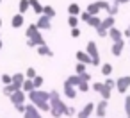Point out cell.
<instances>
[{
  "label": "cell",
  "mask_w": 130,
  "mask_h": 118,
  "mask_svg": "<svg viewBox=\"0 0 130 118\" xmlns=\"http://www.w3.org/2000/svg\"><path fill=\"white\" fill-rule=\"evenodd\" d=\"M29 102H32L41 113H50V91L45 89H32L29 93Z\"/></svg>",
  "instance_id": "cell-1"
},
{
  "label": "cell",
  "mask_w": 130,
  "mask_h": 118,
  "mask_svg": "<svg viewBox=\"0 0 130 118\" xmlns=\"http://www.w3.org/2000/svg\"><path fill=\"white\" fill-rule=\"evenodd\" d=\"M50 106H52L50 107V114L54 118H61V116L66 114L68 106L64 104V100L61 98V95H59L57 89H50Z\"/></svg>",
  "instance_id": "cell-2"
},
{
  "label": "cell",
  "mask_w": 130,
  "mask_h": 118,
  "mask_svg": "<svg viewBox=\"0 0 130 118\" xmlns=\"http://www.w3.org/2000/svg\"><path fill=\"white\" fill-rule=\"evenodd\" d=\"M25 36H27V40L34 41V43H36V47H39V45H45V43H46V41H45V38H43V34H41V29H39L36 23H29V27L25 29Z\"/></svg>",
  "instance_id": "cell-3"
},
{
  "label": "cell",
  "mask_w": 130,
  "mask_h": 118,
  "mask_svg": "<svg viewBox=\"0 0 130 118\" xmlns=\"http://www.w3.org/2000/svg\"><path fill=\"white\" fill-rule=\"evenodd\" d=\"M86 52L91 56V59H93V66H100V50H98V47H96L94 41H87V45H86Z\"/></svg>",
  "instance_id": "cell-4"
},
{
  "label": "cell",
  "mask_w": 130,
  "mask_h": 118,
  "mask_svg": "<svg viewBox=\"0 0 130 118\" xmlns=\"http://www.w3.org/2000/svg\"><path fill=\"white\" fill-rule=\"evenodd\" d=\"M128 88H130V75H121V77L116 79V91L118 93L126 95Z\"/></svg>",
  "instance_id": "cell-5"
},
{
  "label": "cell",
  "mask_w": 130,
  "mask_h": 118,
  "mask_svg": "<svg viewBox=\"0 0 130 118\" xmlns=\"http://www.w3.org/2000/svg\"><path fill=\"white\" fill-rule=\"evenodd\" d=\"M27 97H29V95H27L23 89H16V91L9 97V100H11V104H13V106H22V104H25Z\"/></svg>",
  "instance_id": "cell-6"
},
{
  "label": "cell",
  "mask_w": 130,
  "mask_h": 118,
  "mask_svg": "<svg viewBox=\"0 0 130 118\" xmlns=\"http://www.w3.org/2000/svg\"><path fill=\"white\" fill-rule=\"evenodd\" d=\"M94 107H96L94 102H87V104L77 113V118H91V114H94Z\"/></svg>",
  "instance_id": "cell-7"
},
{
  "label": "cell",
  "mask_w": 130,
  "mask_h": 118,
  "mask_svg": "<svg viewBox=\"0 0 130 118\" xmlns=\"http://www.w3.org/2000/svg\"><path fill=\"white\" fill-rule=\"evenodd\" d=\"M41 116V111L32 104V102H29V104H25V113H23V118H39Z\"/></svg>",
  "instance_id": "cell-8"
},
{
  "label": "cell",
  "mask_w": 130,
  "mask_h": 118,
  "mask_svg": "<svg viewBox=\"0 0 130 118\" xmlns=\"http://www.w3.org/2000/svg\"><path fill=\"white\" fill-rule=\"evenodd\" d=\"M125 38L123 40H118V41H112V47H110V54L114 56V57H119L121 54H123V50H125Z\"/></svg>",
  "instance_id": "cell-9"
},
{
  "label": "cell",
  "mask_w": 130,
  "mask_h": 118,
  "mask_svg": "<svg viewBox=\"0 0 130 118\" xmlns=\"http://www.w3.org/2000/svg\"><path fill=\"white\" fill-rule=\"evenodd\" d=\"M62 93H64V97L66 98H77V95H78V89H77V86H71L70 82H66L64 81V84H62Z\"/></svg>",
  "instance_id": "cell-10"
},
{
  "label": "cell",
  "mask_w": 130,
  "mask_h": 118,
  "mask_svg": "<svg viewBox=\"0 0 130 118\" xmlns=\"http://www.w3.org/2000/svg\"><path fill=\"white\" fill-rule=\"evenodd\" d=\"M107 107H109V100L102 98V100L96 104V107H94V114H96L98 118H105V116H107Z\"/></svg>",
  "instance_id": "cell-11"
},
{
  "label": "cell",
  "mask_w": 130,
  "mask_h": 118,
  "mask_svg": "<svg viewBox=\"0 0 130 118\" xmlns=\"http://www.w3.org/2000/svg\"><path fill=\"white\" fill-rule=\"evenodd\" d=\"M36 25L41 29V31H50L52 29V18H48L46 15H41L36 22Z\"/></svg>",
  "instance_id": "cell-12"
},
{
  "label": "cell",
  "mask_w": 130,
  "mask_h": 118,
  "mask_svg": "<svg viewBox=\"0 0 130 118\" xmlns=\"http://www.w3.org/2000/svg\"><path fill=\"white\" fill-rule=\"evenodd\" d=\"M23 23H25V16H23L22 13H16V15L11 18V27H13V29H20V27H23Z\"/></svg>",
  "instance_id": "cell-13"
},
{
  "label": "cell",
  "mask_w": 130,
  "mask_h": 118,
  "mask_svg": "<svg viewBox=\"0 0 130 118\" xmlns=\"http://www.w3.org/2000/svg\"><path fill=\"white\" fill-rule=\"evenodd\" d=\"M75 57H77V61H78V63H84V64H93V59H91V56H89L86 50H78V52L75 54Z\"/></svg>",
  "instance_id": "cell-14"
},
{
  "label": "cell",
  "mask_w": 130,
  "mask_h": 118,
  "mask_svg": "<svg viewBox=\"0 0 130 118\" xmlns=\"http://www.w3.org/2000/svg\"><path fill=\"white\" fill-rule=\"evenodd\" d=\"M38 48V56H43V57H54V50L45 43V45H39V47H36Z\"/></svg>",
  "instance_id": "cell-15"
},
{
  "label": "cell",
  "mask_w": 130,
  "mask_h": 118,
  "mask_svg": "<svg viewBox=\"0 0 130 118\" xmlns=\"http://www.w3.org/2000/svg\"><path fill=\"white\" fill-rule=\"evenodd\" d=\"M109 38L112 40V41H118V40H123V31H119L116 25L114 27H110L109 29Z\"/></svg>",
  "instance_id": "cell-16"
},
{
  "label": "cell",
  "mask_w": 130,
  "mask_h": 118,
  "mask_svg": "<svg viewBox=\"0 0 130 118\" xmlns=\"http://www.w3.org/2000/svg\"><path fill=\"white\" fill-rule=\"evenodd\" d=\"M116 25V16H110V15H107L105 18H102V27L103 29H110V27H114Z\"/></svg>",
  "instance_id": "cell-17"
},
{
  "label": "cell",
  "mask_w": 130,
  "mask_h": 118,
  "mask_svg": "<svg viewBox=\"0 0 130 118\" xmlns=\"http://www.w3.org/2000/svg\"><path fill=\"white\" fill-rule=\"evenodd\" d=\"M27 77H25V73H22V72H18V73H14L13 75V84L18 88V89H22V84H23V81H25Z\"/></svg>",
  "instance_id": "cell-18"
},
{
  "label": "cell",
  "mask_w": 130,
  "mask_h": 118,
  "mask_svg": "<svg viewBox=\"0 0 130 118\" xmlns=\"http://www.w3.org/2000/svg\"><path fill=\"white\" fill-rule=\"evenodd\" d=\"M29 2H30V9L34 11V15L41 16V15H43V6H41V2H39V0H29Z\"/></svg>",
  "instance_id": "cell-19"
},
{
  "label": "cell",
  "mask_w": 130,
  "mask_h": 118,
  "mask_svg": "<svg viewBox=\"0 0 130 118\" xmlns=\"http://www.w3.org/2000/svg\"><path fill=\"white\" fill-rule=\"evenodd\" d=\"M86 11L87 13H91V15H98L100 11H102V6H100V0H96V2H91L87 7H86Z\"/></svg>",
  "instance_id": "cell-20"
},
{
  "label": "cell",
  "mask_w": 130,
  "mask_h": 118,
  "mask_svg": "<svg viewBox=\"0 0 130 118\" xmlns=\"http://www.w3.org/2000/svg\"><path fill=\"white\" fill-rule=\"evenodd\" d=\"M66 82H70L71 86H78L80 82H86V81L82 79V75H78V73H73V75H70V77L66 79Z\"/></svg>",
  "instance_id": "cell-21"
},
{
  "label": "cell",
  "mask_w": 130,
  "mask_h": 118,
  "mask_svg": "<svg viewBox=\"0 0 130 118\" xmlns=\"http://www.w3.org/2000/svg\"><path fill=\"white\" fill-rule=\"evenodd\" d=\"M22 89H23V91L29 95L32 89H36V86H34V81H32V79H25V81H23V84H22Z\"/></svg>",
  "instance_id": "cell-22"
},
{
  "label": "cell",
  "mask_w": 130,
  "mask_h": 118,
  "mask_svg": "<svg viewBox=\"0 0 130 118\" xmlns=\"http://www.w3.org/2000/svg\"><path fill=\"white\" fill-rule=\"evenodd\" d=\"M82 11H80V6L77 4V2H71L70 6H68V15H73V16H78Z\"/></svg>",
  "instance_id": "cell-23"
},
{
  "label": "cell",
  "mask_w": 130,
  "mask_h": 118,
  "mask_svg": "<svg viewBox=\"0 0 130 118\" xmlns=\"http://www.w3.org/2000/svg\"><path fill=\"white\" fill-rule=\"evenodd\" d=\"M87 25H89V27H93V29H96V27H100V25H102V18H100L98 15H93V16L87 20Z\"/></svg>",
  "instance_id": "cell-24"
},
{
  "label": "cell",
  "mask_w": 130,
  "mask_h": 118,
  "mask_svg": "<svg viewBox=\"0 0 130 118\" xmlns=\"http://www.w3.org/2000/svg\"><path fill=\"white\" fill-rule=\"evenodd\" d=\"M29 7H30V2H29V0H20V2H18V13L25 15V13L29 11Z\"/></svg>",
  "instance_id": "cell-25"
},
{
  "label": "cell",
  "mask_w": 130,
  "mask_h": 118,
  "mask_svg": "<svg viewBox=\"0 0 130 118\" xmlns=\"http://www.w3.org/2000/svg\"><path fill=\"white\" fill-rule=\"evenodd\" d=\"M43 15H46L48 18H52V20H54V18L57 16V11H55L52 6H43Z\"/></svg>",
  "instance_id": "cell-26"
},
{
  "label": "cell",
  "mask_w": 130,
  "mask_h": 118,
  "mask_svg": "<svg viewBox=\"0 0 130 118\" xmlns=\"http://www.w3.org/2000/svg\"><path fill=\"white\" fill-rule=\"evenodd\" d=\"M112 70H114V68H112V64H110V63H103V64L100 66V72H102L105 77H110Z\"/></svg>",
  "instance_id": "cell-27"
},
{
  "label": "cell",
  "mask_w": 130,
  "mask_h": 118,
  "mask_svg": "<svg viewBox=\"0 0 130 118\" xmlns=\"http://www.w3.org/2000/svg\"><path fill=\"white\" fill-rule=\"evenodd\" d=\"M110 95H112V89H110L109 86H105V82H103V88L100 89V97H102V98H105V100H109V98H110Z\"/></svg>",
  "instance_id": "cell-28"
},
{
  "label": "cell",
  "mask_w": 130,
  "mask_h": 118,
  "mask_svg": "<svg viewBox=\"0 0 130 118\" xmlns=\"http://www.w3.org/2000/svg\"><path fill=\"white\" fill-rule=\"evenodd\" d=\"M16 89H18V88H16L14 84H4V89H2V91H4V95H6V97H11Z\"/></svg>",
  "instance_id": "cell-29"
},
{
  "label": "cell",
  "mask_w": 130,
  "mask_h": 118,
  "mask_svg": "<svg viewBox=\"0 0 130 118\" xmlns=\"http://www.w3.org/2000/svg\"><path fill=\"white\" fill-rule=\"evenodd\" d=\"M78 22H80V18H78V16L68 15V25H70V29H71V27H78Z\"/></svg>",
  "instance_id": "cell-30"
},
{
  "label": "cell",
  "mask_w": 130,
  "mask_h": 118,
  "mask_svg": "<svg viewBox=\"0 0 130 118\" xmlns=\"http://www.w3.org/2000/svg\"><path fill=\"white\" fill-rule=\"evenodd\" d=\"M119 13V6L114 2V4H110V7H109V11H107V15H110V16H116Z\"/></svg>",
  "instance_id": "cell-31"
},
{
  "label": "cell",
  "mask_w": 130,
  "mask_h": 118,
  "mask_svg": "<svg viewBox=\"0 0 130 118\" xmlns=\"http://www.w3.org/2000/svg\"><path fill=\"white\" fill-rule=\"evenodd\" d=\"M32 81H34V86H36V89H39V88H43V84H45V79H43L41 75H36V77H34Z\"/></svg>",
  "instance_id": "cell-32"
},
{
  "label": "cell",
  "mask_w": 130,
  "mask_h": 118,
  "mask_svg": "<svg viewBox=\"0 0 130 118\" xmlns=\"http://www.w3.org/2000/svg\"><path fill=\"white\" fill-rule=\"evenodd\" d=\"M123 107H125V113H126V118H130V95L125 97V102H123Z\"/></svg>",
  "instance_id": "cell-33"
},
{
  "label": "cell",
  "mask_w": 130,
  "mask_h": 118,
  "mask_svg": "<svg viewBox=\"0 0 130 118\" xmlns=\"http://www.w3.org/2000/svg\"><path fill=\"white\" fill-rule=\"evenodd\" d=\"M94 31H96V34H98L100 38H109V31H107V29H103L102 25H100V27H96Z\"/></svg>",
  "instance_id": "cell-34"
},
{
  "label": "cell",
  "mask_w": 130,
  "mask_h": 118,
  "mask_svg": "<svg viewBox=\"0 0 130 118\" xmlns=\"http://www.w3.org/2000/svg\"><path fill=\"white\" fill-rule=\"evenodd\" d=\"M77 89H78L80 93H87V91L91 89V86H89V82H80V84L77 86Z\"/></svg>",
  "instance_id": "cell-35"
},
{
  "label": "cell",
  "mask_w": 130,
  "mask_h": 118,
  "mask_svg": "<svg viewBox=\"0 0 130 118\" xmlns=\"http://www.w3.org/2000/svg\"><path fill=\"white\" fill-rule=\"evenodd\" d=\"M86 66H87V64H84V63H78V61H77L75 73H78V75H80V73H86Z\"/></svg>",
  "instance_id": "cell-36"
},
{
  "label": "cell",
  "mask_w": 130,
  "mask_h": 118,
  "mask_svg": "<svg viewBox=\"0 0 130 118\" xmlns=\"http://www.w3.org/2000/svg\"><path fill=\"white\" fill-rule=\"evenodd\" d=\"M0 77H2V84H13V75H9V73H2Z\"/></svg>",
  "instance_id": "cell-37"
},
{
  "label": "cell",
  "mask_w": 130,
  "mask_h": 118,
  "mask_svg": "<svg viewBox=\"0 0 130 118\" xmlns=\"http://www.w3.org/2000/svg\"><path fill=\"white\" fill-rule=\"evenodd\" d=\"M36 75H38L36 68H27V70H25V77H27V79H34Z\"/></svg>",
  "instance_id": "cell-38"
},
{
  "label": "cell",
  "mask_w": 130,
  "mask_h": 118,
  "mask_svg": "<svg viewBox=\"0 0 130 118\" xmlns=\"http://www.w3.org/2000/svg\"><path fill=\"white\" fill-rule=\"evenodd\" d=\"M77 113H78V111H77L73 106H68V109H66V114H64V116H70V118H71V116H77Z\"/></svg>",
  "instance_id": "cell-39"
},
{
  "label": "cell",
  "mask_w": 130,
  "mask_h": 118,
  "mask_svg": "<svg viewBox=\"0 0 130 118\" xmlns=\"http://www.w3.org/2000/svg\"><path fill=\"white\" fill-rule=\"evenodd\" d=\"M91 16H93V15H91V13H87V11H84V13H80V15H78V18H80L82 22H86V23H87V20H89Z\"/></svg>",
  "instance_id": "cell-40"
},
{
  "label": "cell",
  "mask_w": 130,
  "mask_h": 118,
  "mask_svg": "<svg viewBox=\"0 0 130 118\" xmlns=\"http://www.w3.org/2000/svg\"><path fill=\"white\" fill-rule=\"evenodd\" d=\"M102 88H103V82H93V84H91V89L96 91V93H100Z\"/></svg>",
  "instance_id": "cell-41"
},
{
  "label": "cell",
  "mask_w": 130,
  "mask_h": 118,
  "mask_svg": "<svg viewBox=\"0 0 130 118\" xmlns=\"http://www.w3.org/2000/svg\"><path fill=\"white\" fill-rule=\"evenodd\" d=\"M105 86H109L110 89H114V88H116V81L110 79V77H107V79H105Z\"/></svg>",
  "instance_id": "cell-42"
},
{
  "label": "cell",
  "mask_w": 130,
  "mask_h": 118,
  "mask_svg": "<svg viewBox=\"0 0 130 118\" xmlns=\"http://www.w3.org/2000/svg\"><path fill=\"white\" fill-rule=\"evenodd\" d=\"M80 36V29L78 27H71V38H78Z\"/></svg>",
  "instance_id": "cell-43"
},
{
  "label": "cell",
  "mask_w": 130,
  "mask_h": 118,
  "mask_svg": "<svg viewBox=\"0 0 130 118\" xmlns=\"http://www.w3.org/2000/svg\"><path fill=\"white\" fill-rule=\"evenodd\" d=\"M14 109H16L18 113H22V114H23V113H25V104H22V106H14Z\"/></svg>",
  "instance_id": "cell-44"
},
{
  "label": "cell",
  "mask_w": 130,
  "mask_h": 118,
  "mask_svg": "<svg viewBox=\"0 0 130 118\" xmlns=\"http://www.w3.org/2000/svg\"><path fill=\"white\" fill-rule=\"evenodd\" d=\"M123 38H128V40H130V23H128V27L123 31Z\"/></svg>",
  "instance_id": "cell-45"
},
{
  "label": "cell",
  "mask_w": 130,
  "mask_h": 118,
  "mask_svg": "<svg viewBox=\"0 0 130 118\" xmlns=\"http://www.w3.org/2000/svg\"><path fill=\"white\" fill-rule=\"evenodd\" d=\"M114 2H116L118 6H123V4H128V2H130V0H114Z\"/></svg>",
  "instance_id": "cell-46"
},
{
  "label": "cell",
  "mask_w": 130,
  "mask_h": 118,
  "mask_svg": "<svg viewBox=\"0 0 130 118\" xmlns=\"http://www.w3.org/2000/svg\"><path fill=\"white\" fill-rule=\"evenodd\" d=\"M2 47H4V43H2V38H0V50H2Z\"/></svg>",
  "instance_id": "cell-47"
},
{
  "label": "cell",
  "mask_w": 130,
  "mask_h": 118,
  "mask_svg": "<svg viewBox=\"0 0 130 118\" xmlns=\"http://www.w3.org/2000/svg\"><path fill=\"white\" fill-rule=\"evenodd\" d=\"M0 27H2V18H0Z\"/></svg>",
  "instance_id": "cell-48"
},
{
  "label": "cell",
  "mask_w": 130,
  "mask_h": 118,
  "mask_svg": "<svg viewBox=\"0 0 130 118\" xmlns=\"http://www.w3.org/2000/svg\"><path fill=\"white\" fill-rule=\"evenodd\" d=\"M0 82H2V77H0Z\"/></svg>",
  "instance_id": "cell-49"
},
{
  "label": "cell",
  "mask_w": 130,
  "mask_h": 118,
  "mask_svg": "<svg viewBox=\"0 0 130 118\" xmlns=\"http://www.w3.org/2000/svg\"><path fill=\"white\" fill-rule=\"evenodd\" d=\"M128 45H130V40H128Z\"/></svg>",
  "instance_id": "cell-50"
},
{
  "label": "cell",
  "mask_w": 130,
  "mask_h": 118,
  "mask_svg": "<svg viewBox=\"0 0 130 118\" xmlns=\"http://www.w3.org/2000/svg\"><path fill=\"white\" fill-rule=\"evenodd\" d=\"M0 4H2V0H0Z\"/></svg>",
  "instance_id": "cell-51"
},
{
  "label": "cell",
  "mask_w": 130,
  "mask_h": 118,
  "mask_svg": "<svg viewBox=\"0 0 130 118\" xmlns=\"http://www.w3.org/2000/svg\"><path fill=\"white\" fill-rule=\"evenodd\" d=\"M39 118H43V116H39Z\"/></svg>",
  "instance_id": "cell-52"
}]
</instances>
